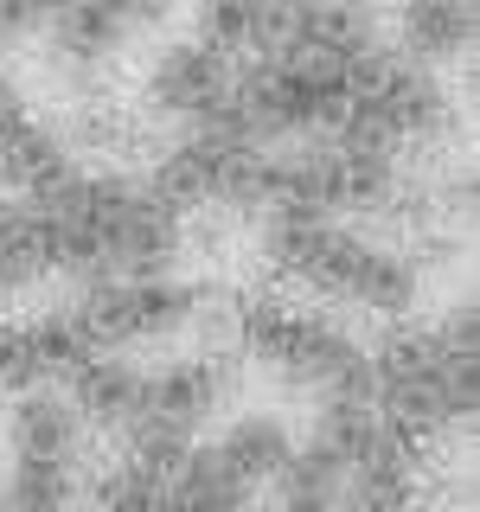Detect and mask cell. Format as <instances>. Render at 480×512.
Segmentation results:
<instances>
[{
    "label": "cell",
    "mask_w": 480,
    "mask_h": 512,
    "mask_svg": "<svg viewBox=\"0 0 480 512\" xmlns=\"http://www.w3.org/2000/svg\"><path fill=\"white\" fill-rule=\"evenodd\" d=\"M231 77H237V64L218 58L205 39H167L154 52V64L141 71V109L180 122V128H205L231 103Z\"/></svg>",
    "instance_id": "8"
},
{
    "label": "cell",
    "mask_w": 480,
    "mask_h": 512,
    "mask_svg": "<svg viewBox=\"0 0 480 512\" xmlns=\"http://www.w3.org/2000/svg\"><path fill=\"white\" fill-rule=\"evenodd\" d=\"M276 20H282V7H244V0H231V7H205L192 39H205L218 58H250L256 64L276 45Z\"/></svg>",
    "instance_id": "16"
},
{
    "label": "cell",
    "mask_w": 480,
    "mask_h": 512,
    "mask_svg": "<svg viewBox=\"0 0 480 512\" xmlns=\"http://www.w3.org/2000/svg\"><path fill=\"white\" fill-rule=\"evenodd\" d=\"M45 244V269L71 276L77 288L96 282H148L173 276L186 218L173 212L141 173L122 167H77L58 192L26 205Z\"/></svg>",
    "instance_id": "1"
},
{
    "label": "cell",
    "mask_w": 480,
    "mask_h": 512,
    "mask_svg": "<svg viewBox=\"0 0 480 512\" xmlns=\"http://www.w3.org/2000/svg\"><path fill=\"white\" fill-rule=\"evenodd\" d=\"M7 442H13V461H58V468H77V461H84L90 429L77 423V410L64 404L58 384H45V391L13 397Z\"/></svg>",
    "instance_id": "13"
},
{
    "label": "cell",
    "mask_w": 480,
    "mask_h": 512,
    "mask_svg": "<svg viewBox=\"0 0 480 512\" xmlns=\"http://www.w3.org/2000/svg\"><path fill=\"white\" fill-rule=\"evenodd\" d=\"M77 359H90L84 333L64 308H45L32 320H0V397H26L45 391L52 378H64Z\"/></svg>",
    "instance_id": "10"
},
{
    "label": "cell",
    "mask_w": 480,
    "mask_h": 512,
    "mask_svg": "<svg viewBox=\"0 0 480 512\" xmlns=\"http://www.w3.org/2000/svg\"><path fill=\"white\" fill-rule=\"evenodd\" d=\"M26 128H32V116H26V96L13 90V77H7V71H0V154H7L13 141L26 135Z\"/></svg>",
    "instance_id": "19"
},
{
    "label": "cell",
    "mask_w": 480,
    "mask_h": 512,
    "mask_svg": "<svg viewBox=\"0 0 480 512\" xmlns=\"http://www.w3.org/2000/svg\"><path fill=\"white\" fill-rule=\"evenodd\" d=\"M256 244H263V263L282 282L327 295L340 308H359L372 320H391V327L410 320L416 301H423V263L416 256L378 244V237L352 231L327 212H308V205H269Z\"/></svg>",
    "instance_id": "2"
},
{
    "label": "cell",
    "mask_w": 480,
    "mask_h": 512,
    "mask_svg": "<svg viewBox=\"0 0 480 512\" xmlns=\"http://www.w3.org/2000/svg\"><path fill=\"white\" fill-rule=\"evenodd\" d=\"M205 448H212V461L237 480V487L256 493V487H276L282 468L295 461V429H288L276 410H237Z\"/></svg>",
    "instance_id": "12"
},
{
    "label": "cell",
    "mask_w": 480,
    "mask_h": 512,
    "mask_svg": "<svg viewBox=\"0 0 480 512\" xmlns=\"http://www.w3.org/2000/svg\"><path fill=\"white\" fill-rule=\"evenodd\" d=\"M141 397H148V372L122 352H90L64 372V404L77 410L90 436H128V423L141 416Z\"/></svg>",
    "instance_id": "11"
},
{
    "label": "cell",
    "mask_w": 480,
    "mask_h": 512,
    "mask_svg": "<svg viewBox=\"0 0 480 512\" xmlns=\"http://www.w3.org/2000/svg\"><path fill=\"white\" fill-rule=\"evenodd\" d=\"M173 212H199V205H250V212H269V192H276V154L244 148L231 128L205 122L186 128L167 154L141 173Z\"/></svg>",
    "instance_id": "6"
},
{
    "label": "cell",
    "mask_w": 480,
    "mask_h": 512,
    "mask_svg": "<svg viewBox=\"0 0 480 512\" xmlns=\"http://www.w3.org/2000/svg\"><path fill=\"white\" fill-rule=\"evenodd\" d=\"M448 122H455V103H448L442 77L436 71H416V64L384 52L372 71L359 77V90H352L346 122L333 128V141H346V148H359V154L397 160L404 148L442 141Z\"/></svg>",
    "instance_id": "5"
},
{
    "label": "cell",
    "mask_w": 480,
    "mask_h": 512,
    "mask_svg": "<svg viewBox=\"0 0 480 512\" xmlns=\"http://www.w3.org/2000/svg\"><path fill=\"white\" fill-rule=\"evenodd\" d=\"M52 269H45V244H39V224H32L26 205H0V301L39 288Z\"/></svg>",
    "instance_id": "17"
},
{
    "label": "cell",
    "mask_w": 480,
    "mask_h": 512,
    "mask_svg": "<svg viewBox=\"0 0 480 512\" xmlns=\"http://www.w3.org/2000/svg\"><path fill=\"white\" fill-rule=\"evenodd\" d=\"M0 71H7V58H0Z\"/></svg>",
    "instance_id": "21"
},
{
    "label": "cell",
    "mask_w": 480,
    "mask_h": 512,
    "mask_svg": "<svg viewBox=\"0 0 480 512\" xmlns=\"http://www.w3.org/2000/svg\"><path fill=\"white\" fill-rule=\"evenodd\" d=\"M167 480L173 474H148L135 461H116L109 474H96L90 506L96 512H167Z\"/></svg>",
    "instance_id": "18"
},
{
    "label": "cell",
    "mask_w": 480,
    "mask_h": 512,
    "mask_svg": "<svg viewBox=\"0 0 480 512\" xmlns=\"http://www.w3.org/2000/svg\"><path fill=\"white\" fill-rule=\"evenodd\" d=\"M84 506V480L58 461H13L0 474V512H77Z\"/></svg>",
    "instance_id": "15"
},
{
    "label": "cell",
    "mask_w": 480,
    "mask_h": 512,
    "mask_svg": "<svg viewBox=\"0 0 480 512\" xmlns=\"http://www.w3.org/2000/svg\"><path fill=\"white\" fill-rule=\"evenodd\" d=\"M39 26H45L39 7H0V58L20 52L26 39H39Z\"/></svg>",
    "instance_id": "20"
},
{
    "label": "cell",
    "mask_w": 480,
    "mask_h": 512,
    "mask_svg": "<svg viewBox=\"0 0 480 512\" xmlns=\"http://www.w3.org/2000/svg\"><path fill=\"white\" fill-rule=\"evenodd\" d=\"M212 295L180 276H148V282H96L71 301L77 333L90 352H128V346H167L192 320H205Z\"/></svg>",
    "instance_id": "7"
},
{
    "label": "cell",
    "mask_w": 480,
    "mask_h": 512,
    "mask_svg": "<svg viewBox=\"0 0 480 512\" xmlns=\"http://www.w3.org/2000/svg\"><path fill=\"white\" fill-rule=\"evenodd\" d=\"M154 26V13L141 7H58L45 13L39 39H45V64L64 84H96L103 71H116L122 52L135 45V32Z\"/></svg>",
    "instance_id": "9"
},
{
    "label": "cell",
    "mask_w": 480,
    "mask_h": 512,
    "mask_svg": "<svg viewBox=\"0 0 480 512\" xmlns=\"http://www.w3.org/2000/svg\"><path fill=\"white\" fill-rule=\"evenodd\" d=\"M231 340L263 372L314 397H372V346L295 301H237Z\"/></svg>",
    "instance_id": "4"
},
{
    "label": "cell",
    "mask_w": 480,
    "mask_h": 512,
    "mask_svg": "<svg viewBox=\"0 0 480 512\" xmlns=\"http://www.w3.org/2000/svg\"><path fill=\"white\" fill-rule=\"evenodd\" d=\"M372 404L378 416L423 448L429 436L474 423L480 404V320L474 301H455L442 320H397L372 346Z\"/></svg>",
    "instance_id": "3"
},
{
    "label": "cell",
    "mask_w": 480,
    "mask_h": 512,
    "mask_svg": "<svg viewBox=\"0 0 480 512\" xmlns=\"http://www.w3.org/2000/svg\"><path fill=\"white\" fill-rule=\"evenodd\" d=\"M468 45H474V7H461V0H416V7H397L384 52L416 64V71H436V64L468 58Z\"/></svg>",
    "instance_id": "14"
}]
</instances>
